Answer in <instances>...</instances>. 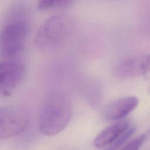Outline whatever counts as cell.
<instances>
[{"instance_id": "6da1fadb", "label": "cell", "mask_w": 150, "mask_h": 150, "mask_svg": "<svg viewBox=\"0 0 150 150\" xmlns=\"http://www.w3.org/2000/svg\"><path fill=\"white\" fill-rule=\"evenodd\" d=\"M71 114L72 104L68 94L57 90L49 92L40 108L39 118L40 132L47 136L59 134L69 122Z\"/></svg>"}, {"instance_id": "7a4b0ae2", "label": "cell", "mask_w": 150, "mask_h": 150, "mask_svg": "<svg viewBox=\"0 0 150 150\" xmlns=\"http://www.w3.org/2000/svg\"><path fill=\"white\" fill-rule=\"evenodd\" d=\"M73 28V20L69 15L61 13L52 15L39 28L35 38V45L44 52L55 51L67 41Z\"/></svg>"}, {"instance_id": "3957f363", "label": "cell", "mask_w": 150, "mask_h": 150, "mask_svg": "<svg viewBox=\"0 0 150 150\" xmlns=\"http://www.w3.org/2000/svg\"><path fill=\"white\" fill-rule=\"evenodd\" d=\"M28 33V23L23 19L6 25L0 32L1 55L11 57L21 52L24 47Z\"/></svg>"}, {"instance_id": "277c9868", "label": "cell", "mask_w": 150, "mask_h": 150, "mask_svg": "<svg viewBox=\"0 0 150 150\" xmlns=\"http://www.w3.org/2000/svg\"><path fill=\"white\" fill-rule=\"evenodd\" d=\"M25 69L18 61L0 62V97L11 95L21 83Z\"/></svg>"}, {"instance_id": "5b68a950", "label": "cell", "mask_w": 150, "mask_h": 150, "mask_svg": "<svg viewBox=\"0 0 150 150\" xmlns=\"http://www.w3.org/2000/svg\"><path fill=\"white\" fill-rule=\"evenodd\" d=\"M28 118L22 110L15 108H0V139L22 132L28 125Z\"/></svg>"}, {"instance_id": "8992f818", "label": "cell", "mask_w": 150, "mask_h": 150, "mask_svg": "<svg viewBox=\"0 0 150 150\" xmlns=\"http://www.w3.org/2000/svg\"><path fill=\"white\" fill-rule=\"evenodd\" d=\"M149 56L142 54L123 59L114 67V74L119 79L144 76L149 71Z\"/></svg>"}, {"instance_id": "52a82bcc", "label": "cell", "mask_w": 150, "mask_h": 150, "mask_svg": "<svg viewBox=\"0 0 150 150\" xmlns=\"http://www.w3.org/2000/svg\"><path fill=\"white\" fill-rule=\"evenodd\" d=\"M138 99L134 96L124 97L110 103L105 108L104 117L110 121L121 120L138 106Z\"/></svg>"}, {"instance_id": "ba28073f", "label": "cell", "mask_w": 150, "mask_h": 150, "mask_svg": "<svg viewBox=\"0 0 150 150\" xmlns=\"http://www.w3.org/2000/svg\"><path fill=\"white\" fill-rule=\"evenodd\" d=\"M131 122L128 120H121L107 127L96 137L94 141V145L97 148H101L111 144Z\"/></svg>"}, {"instance_id": "9c48e42d", "label": "cell", "mask_w": 150, "mask_h": 150, "mask_svg": "<svg viewBox=\"0 0 150 150\" xmlns=\"http://www.w3.org/2000/svg\"><path fill=\"white\" fill-rule=\"evenodd\" d=\"M73 3V1L68 0H41L38 3V8L42 11L64 8L70 6Z\"/></svg>"}, {"instance_id": "30bf717a", "label": "cell", "mask_w": 150, "mask_h": 150, "mask_svg": "<svg viewBox=\"0 0 150 150\" xmlns=\"http://www.w3.org/2000/svg\"><path fill=\"white\" fill-rule=\"evenodd\" d=\"M135 130V125L131 122L120 135L111 144L110 150H115L121 146Z\"/></svg>"}, {"instance_id": "8fae6325", "label": "cell", "mask_w": 150, "mask_h": 150, "mask_svg": "<svg viewBox=\"0 0 150 150\" xmlns=\"http://www.w3.org/2000/svg\"><path fill=\"white\" fill-rule=\"evenodd\" d=\"M146 138L147 135L146 134L141 135L128 143L121 150H138Z\"/></svg>"}]
</instances>
